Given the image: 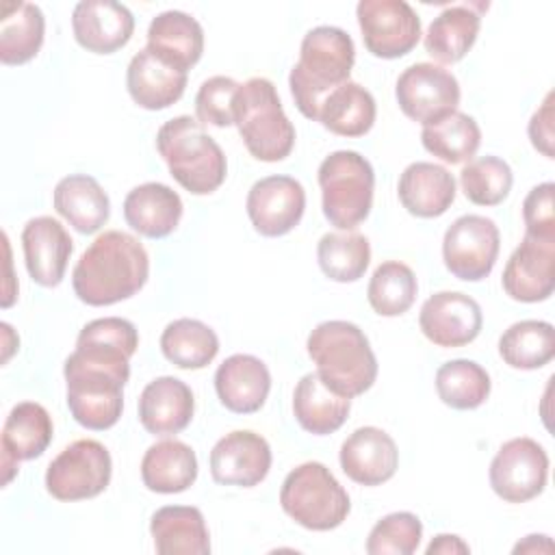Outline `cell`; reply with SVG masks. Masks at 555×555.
<instances>
[{
    "label": "cell",
    "instance_id": "1",
    "mask_svg": "<svg viewBox=\"0 0 555 555\" xmlns=\"http://www.w3.org/2000/svg\"><path fill=\"white\" fill-rule=\"evenodd\" d=\"M137 347L139 332L121 317L95 319L80 330L76 349L63 366L67 408L78 425L104 431L119 421Z\"/></svg>",
    "mask_w": 555,
    "mask_h": 555
},
{
    "label": "cell",
    "instance_id": "2",
    "mask_svg": "<svg viewBox=\"0 0 555 555\" xmlns=\"http://www.w3.org/2000/svg\"><path fill=\"white\" fill-rule=\"evenodd\" d=\"M150 275V256L137 236L106 230L82 251L72 271L76 297L87 306H111L137 295Z\"/></svg>",
    "mask_w": 555,
    "mask_h": 555
},
{
    "label": "cell",
    "instance_id": "3",
    "mask_svg": "<svg viewBox=\"0 0 555 555\" xmlns=\"http://www.w3.org/2000/svg\"><path fill=\"white\" fill-rule=\"evenodd\" d=\"M353 63V39L343 28L317 26L308 30L299 46V61L288 76L291 95L299 113L317 121L323 100L349 82Z\"/></svg>",
    "mask_w": 555,
    "mask_h": 555
},
{
    "label": "cell",
    "instance_id": "4",
    "mask_svg": "<svg viewBox=\"0 0 555 555\" xmlns=\"http://www.w3.org/2000/svg\"><path fill=\"white\" fill-rule=\"evenodd\" d=\"M306 347L319 377L334 392L353 399L375 384L377 358L356 323L323 321L310 332Z\"/></svg>",
    "mask_w": 555,
    "mask_h": 555
},
{
    "label": "cell",
    "instance_id": "5",
    "mask_svg": "<svg viewBox=\"0 0 555 555\" xmlns=\"http://www.w3.org/2000/svg\"><path fill=\"white\" fill-rule=\"evenodd\" d=\"M156 150L171 178L193 195H208L225 180L228 160L223 150L191 115L165 121L156 132Z\"/></svg>",
    "mask_w": 555,
    "mask_h": 555
},
{
    "label": "cell",
    "instance_id": "6",
    "mask_svg": "<svg viewBox=\"0 0 555 555\" xmlns=\"http://www.w3.org/2000/svg\"><path fill=\"white\" fill-rule=\"evenodd\" d=\"M234 126L247 152L262 163L284 160L295 145V126L286 117L275 85L254 76L238 85L232 102Z\"/></svg>",
    "mask_w": 555,
    "mask_h": 555
},
{
    "label": "cell",
    "instance_id": "7",
    "mask_svg": "<svg viewBox=\"0 0 555 555\" xmlns=\"http://www.w3.org/2000/svg\"><path fill=\"white\" fill-rule=\"evenodd\" d=\"M282 509L304 529L330 531L340 527L351 509L347 490L321 462L293 468L280 488Z\"/></svg>",
    "mask_w": 555,
    "mask_h": 555
},
{
    "label": "cell",
    "instance_id": "8",
    "mask_svg": "<svg viewBox=\"0 0 555 555\" xmlns=\"http://www.w3.org/2000/svg\"><path fill=\"white\" fill-rule=\"evenodd\" d=\"M323 215L338 230L358 228L373 208L375 171L353 150H336L319 165Z\"/></svg>",
    "mask_w": 555,
    "mask_h": 555
},
{
    "label": "cell",
    "instance_id": "9",
    "mask_svg": "<svg viewBox=\"0 0 555 555\" xmlns=\"http://www.w3.org/2000/svg\"><path fill=\"white\" fill-rule=\"evenodd\" d=\"M113 462L108 449L80 438L65 447L46 470V490L56 501H85L102 494L111 483Z\"/></svg>",
    "mask_w": 555,
    "mask_h": 555
},
{
    "label": "cell",
    "instance_id": "10",
    "mask_svg": "<svg viewBox=\"0 0 555 555\" xmlns=\"http://www.w3.org/2000/svg\"><path fill=\"white\" fill-rule=\"evenodd\" d=\"M501 249V234L492 219L483 215H462L444 232V267L464 282H479L494 269Z\"/></svg>",
    "mask_w": 555,
    "mask_h": 555
},
{
    "label": "cell",
    "instance_id": "11",
    "mask_svg": "<svg viewBox=\"0 0 555 555\" xmlns=\"http://www.w3.org/2000/svg\"><path fill=\"white\" fill-rule=\"evenodd\" d=\"M548 477V455L533 438L520 436L501 444L490 462L488 479L494 494L507 503L535 499Z\"/></svg>",
    "mask_w": 555,
    "mask_h": 555
},
{
    "label": "cell",
    "instance_id": "12",
    "mask_svg": "<svg viewBox=\"0 0 555 555\" xmlns=\"http://www.w3.org/2000/svg\"><path fill=\"white\" fill-rule=\"evenodd\" d=\"M399 108L412 121L429 126L457 111V78L434 63H414L405 67L395 85Z\"/></svg>",
    "mask_w": 555,
    "mask_h": 555
},
{
    "label": "cell",
    "instance_id": "13",
    "mask_svg": "<svg viewBox=\"0 0 555 555\" xmlns=\"http://www.w3.org/2000/svg\"><path fill=\"white\" fill-rule=\"evenodd\" d=\"M364 48L377 59H399L421 39V20L405 0H360L356 7Z\"/></svg>",
    "mask_w": 555,
    "mask_h": 555
},
{
    "label": "cell",
    "instance_id": "14",
    "mask_svg": "<svg viewBox=\"0 0 555 555\" xmlns=\"http://www.w3.org/2000/svg\"><path fill=\"white\" fill-rule=\"evenodd\" d=\"M247 217L262 236H284L304 217L306 191L291 176H267L251 184L247 193Z\"/></svg>",
    "mask_w": 555,
    "mask_h": 555
},
{
    "label": "cell",
    "instance_id": "15",
    "mask_svg": "<svg viewBox=\"0 0 555 555\" xmlns=\"http://www.w3.org/2000/svg\"><path fill=\"white\" fill-rule=\"evenodd\" d=\"M483 325L481 306L466 293H434L418 314V327L438 347H464L473 343Z\"/></svg>",
    "mask_w": 555,
    "mask_h": 555
},
{
    "label": "cell",
    "instance_id": "16",
    "mask_svg": "<svg viewBox=\"0 0 555 555\" xmlns=\"http://www.w3.org/2000/svg\"><path fill=\"white\" fill-rule=\"evenodd\" d=\"M271 468L269 442L249 429H236L219 438L210 451V475L221 486L254 488Z\"/></svg>",
    "mask_w": 555,
    "mask_h": 555
},
{
    "label": "cell",
    "instance_id": "17",
    "mask_svg": "<svg viewBox=\"0 0 555 555\" xmlns=\"http://www.w3.org/2000/svg\"><path fill=\"white\" fill-rule=\"evenodd\" d=\"M501 284L514 301L538 304L548 299L555 288V241L525 234L503 269Z\"/></svg>",
    "mask_w": 555,
    "mask_h": 555
},
{
    "label": "cell",
    "instance_id": "18",
    "mask_svg": "<svg viewBox=\"0 0 555 555\" xmlns=\"http://www.w3.org/2000/svg\"><path fill=\"white\" fill-rule=\"evenodd\" d=\"M74 39L93 54H113L124 48L134 33L130 9L113 0H82L72 13Z\"/></svg>",
    "mask_w": 555,
    "mask_h": 555
},
{
    "label": "cell",
    "instance_id": "19",
    "mask_svg": "<svg viewBox=\"0 0 555 555\" xmlns=\"http://www.w3.org/2000/svg\"><path fill=\"white\" fill-rule=\"evenodd\" d=\"M340 468L360 486H382L397 473L399 451L395 440L379 427H358L340 444Z\"/></svg>",
    "mask_w": 555,
    "mask_h": 555
},
{
    "label": "cell",
    "instance_id": "20",
    "mask_svg": "<svg viewBox=\"0 0 555 555\" xmlns=\"http://www.w3.org/2000/svg\"><path fill=\"white\" fill-rule=\"evenodd\" d=\"M22 249L28 275L37 284L54 288L63 282L74 243L61 221L48 215L26 221L22 230Z\"/></svg>",
    "mask_w": 555,
    "mask_h": 555
},
{
    "label": "cell",
    "instance_id": "21",
    "mask_svg": "<svg viewBox=\"0 0 555 555\" xmlns=\"http://www.w3.org/2000/svg\"><path fill=\"white\" fill-rule=\"evenodd\" d=\"M52 418L41 403L22 401L11 408L2 427V483L7 486L20 462L35 460L43 455L52 442Z\"/></svg>",
    "mask_w": 555,
    "mask_h": 555
},
{
    "label": "cell",
    "instance_id": "22",
    "mask_svg": "<svg viewBox=\"0 0 555 555\" xmlns=\"http://www.w3.org/2000/svg\"><path fill=\"white\" fill-rule=\"evenodd\" d=\"M189 72L178 69L147 46L139 50L126 69V87L134 104L147 111H163L176 104L186 89Z\"/></svg>",
    "mask_w": 555,
    "mask_h": 555
},
{
    "label": "cell",
    "instance_id": "23",
    "mask_svg": "<svg viewBox=\"0 0 555 555\" xmlns=\"http://www.w3.org/2000/svg\"><path fill=\"white\" fill-rule=\"evenodd\" d=\"M215 390L223 408L236 414L258 412L271 390V373L267 364L249 353L225 358L215 373Z\"/></svg>",
    "mask_w": 555,
    "mask_h": 555
},
{
    "label": "cell",
    "instance_id": "24",
    "mask_svg": "<svg viewBox=\"0 0 555 555\" xmlns=\"http://www.w3.org/2000/svg\"><path fill=\"white\" fill-rule=\"evenodd\" d=\"M195 412L191 388L171 375L150 382L139 397V421L152 436H173L189 427Z\"/></svg>",
    "mask_w": 555,
    "mask_h": 555
},
{
    "label": "cell",
    "instance_id": "25",
    "mask_svg": "<svg viewBox=\"0 0 555 555\" xmlns=\"http://www.w3.org/2000/svg\"><path fill=\"white\" fill-rule=\"evenodd\" d=\"M486 9L488 2H462L440 11L425 33V52L442 65L462 61L477 41Z\"/></svg>",
    "mask_w": 555,
    "mask_h": 555
},
{
    "label": "cell",
    "instance_id": "26",
    "mask_svg": "<svg viewBox=\"0 0 555 555\" xmlns=\"http://www.w3.org/2000/svg\"><path fill=\"white\" fill-rule=\"evenodd\" d=\"M397 193L410 215L434 219L451 208L455 199V178L442 165L416 160L399 176Z\"/></svg>",
    "mask_w": 555,
    "mask_h": 555
},
{
    "label": "cell",
    "instance_id": "27",
    "mask_svg": "<svg viewBox=\"0 0 555 555\" xmlns=\"http://www.w3.org/2000/svg\"><path fill=\"white\" fill-rule=\"evenodd\" d=\"M182 208V199L171 186L163 182H145L126 195L124 219L145 238H165L178 228Z\"/></svg>",
    "mask_w": 555,
    "mask_h": 555
},
{
    "label": "cell",
    "instance_id": "28",
    "mask_svg": "<svg viewBox=\"0 0 555 555\" xmlns=\"http://www.w3.org/2000/svg\"><path fill=\"white\" fill-rule=\"evenodd\" d=\"M54 210L80 234L98 232L111 217L106 191L93 176L72 173L54 186Z\"/></svg>",
    "mask_w": 555,
    "mask_h": 555
},
{
    "label": "cell",
    "instance_id": "29",
    "mask_svg": "<svg viewBox=\"0 0 555 555\" xmlns=\"http://www.w3.org/2000/svg\"><path fill=\"white\" fill-rule=\"evenodd\" d=\"M150 533L160 555H208L210 538L204 514L191 505H165L152 514Z\"/></svg>",
    "mask_w": 555,
    "mask_h": 555
},
{
    "label": "cell",
    "instance_id": "30",
    "mask_svg": "<svg viewBox=\"0 0 555 555\" xmlns=\"http://www.w3.org/2000/svg\"><path fill=\"white\" fill-rule=\"evenodd\" d=\"M147 48L178 69L189 72L202 59L204 30L184 11H163L150 22Z\"/></svg>",
    "mask_w": 555,
    "mask_h": 555
},
{
    "label": "cell",
    "instance_id": "31",
    "mask_svg": "<svg viewBox=\"0 0 555 555\" xmlns=\"http://www.w3.org/2000/svg\"><path fill=\"white\" fill-rule=\"evenodd\" d=\"M351 410V399L323 384L319 373H306L293 392V414L297 423L314 434L327 436L343 427Z\"/></svg>",
    "mask_w": 555,
    "mask_h": 555
},
{
    "label": "cell",
    "instance_id": "32",
    "mask_svg": "<svg viewBox=\"0 0 555 555\" xmlns=\"http://www.w3.org/2000/svg\"><path fill=\"white\" fill-rule=\"evenodd\" d=\"M141 479L147 490L158 494L189 490L197 479L195 451L176 438L152 444L141 460Z\"/></svg>",
    "mask_w": 555,
    "mask_h": 555
},
{
    "label": "cell",
    "instance_id": "33",
    "mask_svg": "<svg viewBox=\"0 0 555 555\" xmlns=\"http://www.w3.org/2000/svg\"><path fill=\"white\" fill-rule=\"evenodd\" d=\"M46 17L33 2H2L0 9V61L4 65H24L37 56L43 46Z\"/></svg>",
    "mask_w": 555,
    "mask_h": 555
},
{
    "label": "cell",
    "instance_id": "34",
    "mask_svg": "<svg viewBox=\"0 0 555 555\" xmlns=\"http://www.w3.org/2000/svg\"><path fill=\"white\" fill-rule=\"evenodd\" d=\"M375 98L360 82H345L321 104L317 121L338 137H364L375 124Z\"/></svg>",
    "mask_w": 555,
    "mask_h": 555
},
{
    "label": "cell",
    "instance_id": "35",
    "mask_svg": "<svg viewBox=\"0 0 555 555\" xmlns=\"http://www.w3.org/2000/svg\"><path fill=\"white\" fill-rule=\"evenodd\" d=\"M163 356L178 369L197 371L208 366L219 353V338L212 327L197 319H176L160 334Z\"/></svg>",
    "mask_w": 555,
    "mask_h": 555
},
{
    "label": "cell",
    "instance_id": "36",
    "mask_svg": "<svg viewBox=\"0 0 555 555\" xmlns=\"http://www.w3.org/2000/svg\"><path fill=\"white\" fill-rule=\"evenodd\" d=\"M499 356L512 369H542L555 358V327L538 319L512 323L499 338Z\"/></svg>",
    "mask_w": 555,
    "mask_h": 555
},
{
    "label": "cell",
    "instance_id": "37",
    "mask_svg": "<svg viewBox=\"0 0 555 555\" xmlns=\"http://www.w3.org/2000/svg\"><path fill=\"white\" fill-rule=\"evenodd\" d=\"M421 143L436 158L449 165H460L470 160L479 150L481 130L470 115L455 111L429 126H423Z\"/></svg>",
    "mask_w": 555,
    "mask_h": 555
},
{
    "label": "cell",
    "instance_id": "38",
    "mask_svg": "<svg viewBox=\"0 0 555 555\" xmlns=\"http://www.w3.org/2000/svg\"><path fill=\"white\" fill-rule=\"evenodd\" d=\"M317 260L321 271L340 284L356 282L364 275L371 262V245L364 234L345 230L327 232L319 238Z\"/></svg>",
    "mask_w": 555,
    "mask_h": 555
},
{
    "label": "cell",
    "instance_id": "39",
    "mask_svg": "<svg viewBox=\"0 0 555 555\" xmlns=\"http://www.w3.org/2000/svg\"><path fill=\"white\" fill-rule=\"evenodd\" d=\"M490 375L475 360L457 358L436 371V392L453 410H475L490 397Z\"/></svg>",
    "mask_w": 555,
    "mask_h": 555
},
{
    "label": "cell",
    "instance_id": "40",
    "mask_svg": "<svg viewBox=\"0 0 555 555\" xmlns=\"http://www.w3.org/2000/svg\"><path fill=\"white\" fill-rule=\"evenodd\" d=\"M418 282L414 271L399 260L382 262L366 288V299L379 317H399L408 312L416 299Z\"/></svg>",
    "mask_w": 555,
    "mask_h": 555
},
{
    "label": "cell",
    "instance_id": "41",
    "mask_svg": "<svg viewBox=\"0 0 555 555\" xmlns=\"http://www.w3.org/2000/svg\"><path fill=\"white\" fill-rule=\"evenodd\" d=\"M460 184L468 202L477 206L501 204L514 184L512 167L499 156L470 158L460 171Z\"/></svg>",
    "mask_w": 555,
    "mask_h": 555
},
{
    "label": "cell",
    "instance_id": "42",
    "mask_svg": "<svg viewBox=\"0 0 555 555\" xmlns=\"http://www.w3.org/2000/svg\"><path fill=\"white\" fill-rule=\"evenodd\" d=\"M423 538V522L412 512H392L375 522L366 538L369 555H412Z\"/></svg>",
    "mask_w": 555,
    "mask_h": 555
},
{
    "label": "cell",
    "instance_id": "43",
    "mask_svg": "<svg viewBox=\"0 0 555 555\" xmlns=\"http://www.w3.org/2000/svg\"><path fill=\"white\" fill-rule=\"evenodd\" d=\"M238 82L230 76H212L202 82L195 95V115L202 126L210 124L217 128H225L234 124L232 102Z\"/></svg>",
    "mask_w": 555,
    "mask_h": 555
},
{
    "label": "cell",
    "instance_id": "44",
    "mask_svg": "<svg viewBox=\"0 0 555 555\" xmlns=\"http://www.w3.org/2000/svg\"><path fill=\"white\" fill-rule=\"evenodd\" d=\"M555 184L542 182L533 186L522 202L525 234L531 238L555 241Z\"/></svg>",
    "mask_w": 555,
    "mask_h": 555
},
{
    "label": "cell",
    "instance_id": "45",
    "mask_svg": "<svg viewBox=\"0 0 555 555\" xmlns=\"http://www.w3.org/2000/svg\"><path fill=\"white\" fill-rule=\"evenodd\" d=\"M555 93L548 91L542 106L531 115L527 132L531 139V145L544 154L546 158H555Z\"/></svg>",
    "mask_w": 555,
    "mask_h": 555
},
{
    "label": "cell",
    "instance_id": "46",
    "mask_svg": "<svg viewBox=\"0 0 555 555\" xmlns=\"http://www.w3.org/2000/svg\"><path fill=\"white\" fill-rule=\"evenodd\" d=\"M468 544L453 533H438L429 546L425 548L427 555H453V553H468Z\"/></svg>",
    "mask_w": 555,
    "mask_h": 555
}]
</instances>
